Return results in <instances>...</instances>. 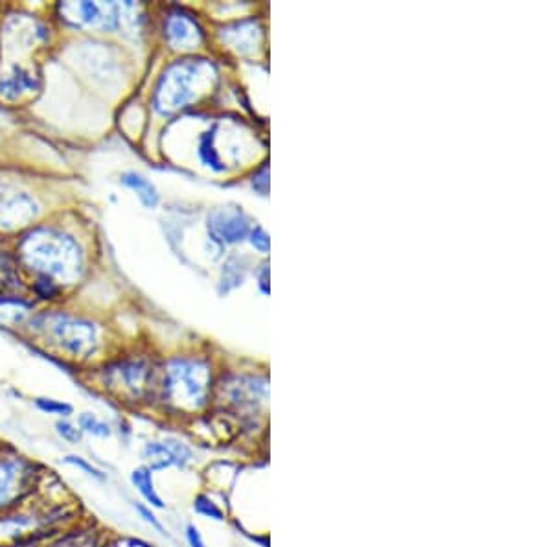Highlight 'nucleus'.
Wrapping results in <instances>:
<instances>
[{
    "label": "nucleus",
    "mask_w": 552,
    "mask_h": 547,
    "mask_svg": "<svg viewBox=\"0 0 552 547\" xmlns=\"http://www.w3.org/2000/svg\"><path fill=\"white\" fill-rule=\"evenodd\" d=\"M214 395L212 369L199 358H175L159 374L157 400L177 415H196L208 408Z\"/></svg>",
    "instance_id": "1"
},
{
    "label": "nucleus",
    "mask_w": 552,
    "mask_h": 547,
    "mask_svg": "<svg viewBox=\"0 0 552 547\" xmlns=\"http://www.w3.org/2000/svg\"><path fill=\"white\" fill-rule=\"evenodd\" d=\"M45 481V466L10 444H0V514L35 498Z\"/></svg>",
    "instance_id": "2"
},
{
    "label": "nucleus",
    "mask_w": 552,
    "mask_h": 547,
    "mask_svg": "<svg viewBox=\"0 0 552 547\" xmlns=\"http://www.w3.org/2000/svg\"><path fill=\"white\" fill-rule=\"evenodd\" d=\"M23 255L26 262L45 277L72 280L80 275V247L67 234L39 229L26 236Z\"/></svg>",
    "instance_id": "3"
},
{
    "label": "nucleus",
    "mask_w": 552,
    "mask_h": 547,
    "mask_svg": "<svg viewBox=\"0 0 552 547\" xmlns=\"http://www.w3.org/2000/svg\"><path fill=\"white\" fill-rule=\"evenodd\" d=\"M104 387L107 393L118 398V402H148L157 398L159 373L144 358H124L105 367Z\"/></svg>",
    "instance_id": "4"
},
{
    "label": "nucleus",
    "mask_w": 552,
    "mask_h": 547,
    "mask_svg": "<svg viewBox=\"0 0 552 547\" xmlns=\"http://www.w3.org/2000/svg\"><path fill=\"white\" fill-rule=\"evenodd\" d=\"M46 326H50L52 343L69 358L87 360L98 350V330L89 321L74 319L69 315H58Z\"/></svg>",
    "instance_id": "5"
},
{
    "label": "nucleus",
    "mask_w": 552,
    "mask_h": 547,
    "mask_svg": "<svg viewBox=\"0 0 552 547\" xmlns=\"http://www.w3.org/2000/svg\"><path fill=\"white\" fill-rule=\"evenodd\" d=\"M142 465L148 466L151 472H164L170 468L186 470L194 463L196 454L190 444L183 443L181 439L166 437V439H151L142 444L140 448Z\"/></svg>",
    "instance_id": "6"
},
{
    "label": "nucleus",
    "mask_w": 552,
    "mask_h": 547,
    "mask_svg": "<svg viewBox=\"0 0 552 547\" xmlns=\"http://www.w3.org/2000/svg\"><path fill=\"white\" fill-rule=\"evenodd\" d=\"M199 74V65L196 63H177L168 70L162 78L157 91V105L162 111H172L183 107L194 98L192 83Z\"/></svg>",
    "instance_id": "7"
},
{
    "label": "nucleus",
    "mask_w": 552,
    "mask_h": 547,
    "mask_svg": "<svg viewBox=\"0 0 552 547\" xmlns=\"http://www.w3.org/2000/svg\"><path fill=\"white\" fill-rule=\"evenodd\" d=\"M225 406L238 417H254V413L267 398L265 384H258L253 378H238L225 387Z\"/></svg>",
    "instance_id": "8"
},
{
    "label": "nucleus",
    "mask_w": 552,
    "mask_h": 547,
    "mask_svg": "<svg viewBox=\"0 0 552 547\" xmlns=\"http://www.w3.org/2000/svg\"><path fill=\"white\" fill-rule=\"evenodd\" d=\"M109 536L96 525L76 522L58 535L50 536L39 544L23 547H109Z\"/></svg>",
    "instance_id": "9"
},
{
    "label": "nucleus",
    "mask_w": 552,
    "mask_h": 547,
    "mask_svg": "<svg viewBox=\"0 0 552 547\" xmlns=\"http://www.w3.org/2000/svg\"><path fill=\"white\" fill-rule=\"evenodd\" d=\"M39 207L34 198L28 194H12L0 198V227L2 229H17L35 220Z\"/></svg>",
    "instance_id": "10"
},
{
    "label": "nucleus",
    "mask_w": 552,
    "mask_h": 547,
    "mask_svg": "<svg viewBox=\"0 0 552 547\" xmlns=\"http://www.w3.org/2000/svg\"><path fill=\"white\" fill-rule=\"evenodd\" d=\"M129 483L133 490L140 496V501L150 505L155 511H164L166 501L161 496L155 483V472H151L148 466L138 465L129 472Z\"/></svg>",
    "instance_id": "11"
},
{
    "label": "nucleus",
    "mask_w": 552,
    "mask_h": 547,
    "mask_svg": "<svg viewBox=\"0 0 552 547\" xmlns=\"http://www.w3.org/2000/svg\"><path fill=\"white\" fill-rule=\"evenodd\" d=\"M210 227H212L214 236L221 242H227V244L242 240L243 236L249 231V227H247V223L243 218H240L238 214H227V212L225 214L223 212L214 214Z\"/></svg>",
    "instance_id": "12"
},
{
    "label": "nucleus",
    "mask_w": 552,
    "mask_h": 547,
    "mask_svg": "<svg viewBox=\"0 0 552 547\" xmlns=\"http://www.w3.org/2000/svg\"><path fill=\"white\" fill-rule=\"evenodd\" d=\"M76 422H78L81 433L85 437H91V439H96V441H109L115 435V426L109 420L104 419L102 415H98V413L83 411V413L78 415Z\"/></svg>",
    "instance_id": "13"
},
{
    "label": "nucleus",
    "mask_w": 552,
    "mask_h": 547,
    "mask_svg": "<svg viewBox=\"0 0 552 547\" xmlns=\"http://www.w3.org/2000/svg\"><path fill=\"white\" fill-rule=\"evenodd\" d=\"M61 465L70 466L74 470H78L80 474H83L85 478L91 479L94 483L98 485H105L109 483V472L104 470L102 466L92 463L91 459H87L85 455L80 454H67L63 455L61 459Z\"/></svg>",
    "instance_id": "14"
},
{
    "label": "nucleus",
    "mask_w": 552,
    "mask_h": 547,
    "mask_svg": "<svg viewBox=\"0 0 552 547\" xmlns=\"http://www.w3.org/2000/svg\"><path fill=\"white\" fill-rule=\"evenodd\" d=\"M168 37L173 45H183L188 47L190 43L197 41L199 37V28L196 23H192L184 15H172L168 21Z\"/></svg>",
    "instance_id": "15"
},
{
    "label": "nucleus",
    "mask_w": 552,
    "mask_h": 547,
    "mask_svg": "<svg viewBox=\"0 0 552 547\" xmlns=\"http://www.w3.org/2000/svg\"><path fill=\"white\" fill-rule=\"evenodd\" d=\"M122 183L126 187L131 188V190H135L140 201L148 209H155L159 205V192H157V188L153 187V183L148 181L144 175L127 172V174L122 175Z\"/></svg>",
    "instance_id": "16"
},
{
    "label": "nucleus",
    "mask_w": 552,
    "mask_h": 547,
    "mask_svg": "<svg viewBox=\"0 0 552 547\" xmlns=\"http://www.w3.org/2000/svg\"><path fill=\"white\" fill-rule=\"evenodd\" d=\"M34 406L37 411L43 415L54 417V419H72L74 417V406L65 400H58L52 396H37L34 400Z\"/></svg>",
    "instance_id": "17"
},
{
    "label": "nucleus",
    "mask_w": 552,
    "mask_h": 547,
    "mask_svg": "<svg viewBox=\"0 0 552 547\" xmlns=\"http://www.w3.org/2000/svg\"><path fill=\"white\" fill-rule=\"evenodd\" d=\"M30 76L32 74H28L26 70L15 67V72H13L12 76L0 83V93L6 94L10 98H15L17 94L23 93L24 89L34 87V80Z\"/></svg>",
    "instance_id": "18"
},
{
    "label": "nucleus",
    "mask_w": 552,
    "mask_h": 547,
    "mask_svg": "<svg viewBox=\"0 0 552 547\" xmlns=\"http://www.w3.org/2000/svg\"><path fill=\"white\" fill-rule=\"evenodd\" d=\"M54 431L59 437V441H63L69 446H81L85 441V435L81 433L78 422L74 419H58L54 422Z\"/></svg>",
    "instance_id": "19"
},
{
    "label": "nucleus",
    "mask_w": 552,
    "mask_h": 547,
    "mask_svg": "<svg viewBox=\"0 0 552 547\" xmlns=\"http://www.w3.org/2000/svg\"><path fill=\"white\" fill-rule=\"evenodd\" d=\"M131 507H133V511L137 513L138 518H140L144 524L148 525V527H151L155 533L170 538V533H168L166 525L162 524L161 518L155 514V509H151L150 505H146V503H142V501H133Z\"/></svg>",
    "instance_id": "20"
},
{
    "label": "nucleus",
    "mask_w": 552,
    "mask_h": 547,
    "mask_svg": "<svg viewBox=\"0 0 552 547\" xmlns=\"http://www.w3.org/2000/svg\"><path fill=\"white\" fill-rule=\"evenodd\" d=\"M194 511L199 516L207 518V520H214V522H225V511L219 507L218 503L210 500V496L207 494H199L196 500H194Z\"/></svg>",
    "instance_id": "21"
},
{
    "label": "nucleus",
    "mask_w": 552,
    "mask_h": 547,
    "mask_svg": "<svg viewBox=\"0 0 552 547\" xmlns=\"http://www.w3.org/2000/svg\"><path fill=\"white\" fill-rule=\"evenodd\" d=\"M183 535L188 547H208L196 524L184 525Z\"/></svg>",
    "instance_id": "22"
},
{
    "label": "nucleus",
    "mask_w": 552,
    "mask_h": 547,
    "mask_svg": "<svg viewBox=\"0 0 552 547\" xmlns=\"http://www.w3.org/2000/svg\"><path fill=\"white\" fill-rule=\"evenodd\" d=\"M109 547H155V546H150L148 542H144V540H137V538H120V540H109Z\"/></svg>",
    "instance_id": "23"
},
{
    "label": "nucleus",
    "mask_w": 552,
    "mask_h": 547,
    "mask_svg": "<svg viewBox=\"0 0 552 547\" xmlns=\"http://www.w3.org/2000/svg\"><path fill=\"white\" fill-rule=\"evenodd\" d=\"M251 242H253L256 249H260V251H264V253L269 249V238H267V234H265L262 229H256V231H254Z\"/></svg>",
    "instance_id": "24"
},
{
    "label": "nucleus",
    "mask_w": 552,
    "mask_h": 547,
    "mask_svg": "<svg viewBox=\"0 0 552 547\" xmlns=\"http://www.w3.org/2000/svg\"><path fill=\"white\" fill-rule=\"evenodd\" d=\"M267 279H269V269L267 266H264V271H262V277H260V286L264 293H269V286H267Z\"/></svg>",
    "instance_id": "25"
}]
</instances>
